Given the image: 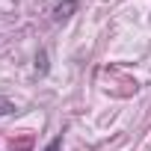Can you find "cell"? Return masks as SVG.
<instances>
[{"label":"cell","instance_id":"obj_1","mask_svg":"<svg viewBox=\"0 0 151 151\" xmlns=\"http://www.w3.org/2000/svg\"><path fill=\"white\" fill-rule=\"evenodd\" d=\"M74 6H77V0H65V3H56V6H53V21H65V18L74 12Z\"/></svg>","mask_w":151,"mask_h":151},{"label":"cell","instance_id":"obj_2","mask_svg":"<svg viewBox=\"0 0 151 151\" xmlns=\"http://www.w3.org/2000/svg\"><path fill=\"white\" fill-rule=\"evenodd\" d=\"M9 113H15V104H12L9 98L0 95V116H9Z\"/></svg>","mask_w":151,"mask_h":151},{"label":"cell","instance_id":"obj_3","mask_svg":"<svg viewBox=\"0 0 151 151\" xmlns=\"http://www.w3.org/2000/svg\"><path fill=\"white\" fill-rule=\"evenodd\" d=\"M36 68H39V71H42V74H45V71H47V53H45V50H42V53H39V56H36Z\"/></svg>","mask_w":151,"mask_h":151},{"label":"cell","instance_id":"obj_4","mask_svg":"<svg viewBox=\"0 0 151 151\" xmlns=\"http://www.w3.org/2000/svg\"><path fill=\"white\" fill-rule=\"evenodd\" d=\"M59 148H62V133H59V136H53V139L47 142V148H45V151H59Z\"/></svg>","mask_w":151,"mask_h":151}]
</instances>
